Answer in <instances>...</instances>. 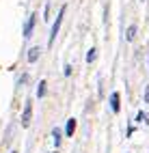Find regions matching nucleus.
Wrapping results in <instances>:
<instances>
[{"instance_id": "obj_11", "label": "nucleus", "mask_w": 149, "mask_h": 153, "mask_svg": "<svg viewBox=\"0 0 149 153\" xmlns=\"http://www.w3.org/2000/svg\"><path fill=\"white\" fill-rule=\"evenodd\" d=\"M26 80H28V74H22V76H19V80H17V88H22V86L26 84Z\"/></svg>"}, {"instance_id": "obj_14", "label": "nucleus", "mask_w": 149, "mask_h": 153, "mask_svg": "<svg viewBox=\"0 0 149 153\" xmlns=\"http://www.w3.org/2000/svg\"><path fill=\"white\" fill-rule=\"evenodd\" d=\"M52 153H58V151H52Z\"/></svg>"}, {"instance_id": "obj_13", "label": "nucleus", "mask_w": 149, "mask_h": 153, "mask_svg": "<svg viewBox=\"0 0 149 153\" xmlns=\"http://www.w3.org/2000/svg\"><path fill=\"white\" fill-rule=\"evenodd\" d=\"M145 104H149V84H147V88H145Z\"/></svg>"}, {"instance_id": "obj_4", "label": "nucleus", "mask_w": 149, "mask_h": 153, "mask_svg": "<svg viewBox=\"0 0 149 153\" xmlns=\"http://www.w3.org/2000/svg\"><path fill=\"white\" fill-rule=\"evenodd\" d=\"M108 101H110V110L119 114V110H121V97H119V93H117V91H115V93H110Z\"/></svg>"}, {"instance_id": "obj_6", "label": "nucleus", "mask_w": 149, "mask_h": 153, "mask_svg": "<svg viewBox=\"0 0 149 153\" xmlns=\"http://www.w3.org/2000/svg\"><path fill=\"white\" fill-rule=\"evenodd\" d=\"M74 131H76V119H69L65 127V136H74Z\"/></svg>"}, {"instance_id": "obj_2", "label": "nucleus", "mask_w": 149, "mask_h": 153, "mask_svg": "<svg viewBox=\"0 0 149 153\" xmlns=\"http://www.w3.org/2000/svg\"><path fill=\"white\" fill-rule=\"evenodd\" d=\"M31 119H33V101L28 99L26 106H24V112H22V127H28V125H31Z\"/></svg>"}, {"instance_id": "obj_15", "label": "nucleus", "mask_w": 149, "mask_h": 153, "mask_svg": "<svg viewBox=\"0 0 149 153\" xmlns=\"http://www.w3.org/2000/svg\"><path fill=\"white\" fill-rule=\"evenodd\" d=\"M13 153H17V151H13Z\"/></svg>"}, {"instance_id": "obj_8", "label": "nucleus", "mask_w": 149, "mask_h": 153, "mask_svg": "<svg viewBox=\"0 0 149 153\" xmlns=\"http://www.w3.org/2000/svg\"><path fill=\"white\" fill-rule=\"evenodd\" d=\"M134 37H136V26H127V33H125V39L127 41H134Z\"/></svg>"}, {"instance_id": "obj_12", "label": "nucleus", "mask_w": 149, "mask_h": 153, "mask_svg": "<svg viewBox=\"0 0 149 153\" xmlns=\"http://www.w3.org/2000/svg\"><path fill=\"white\" fill-rule=\"evenodd\" d=\"M145 117H147V114H145V112L141 110V112H138V114H136V119H134V121H145Z\"/></svg>"}, {"instance_id": "obj_10", "label": "nucleus", "mask_w": 149, "mask_h": 153, "mask_svg": "<svg viewBox=\"0 0 149 153\" xmlns=\"http://www.w3.org/2000/svg\"><path fill=\"white\" fill-rule=\"evenodd\" d=\"M95 56H97V50H95V48H91V50H89V54H86V63H93Z\"/></svg>"}, {"instance_id": "obj_3", "label": "nucleus", "mask_w": 149, "mask_h": 153, "mask_svg": "<svg viewBox=\"0 0 149 153\" xmlns=\"http://www.w3.org/2000/svg\"><path fill=\"white\" fill-rule=\"evenodd\" d=\"M35 22H37V15L31 13V17L26 19V24H24V39H28L33 35V30H35Z\"/></svg>"}, {"instance_id": "obj_7", "label": "nucleus", "mask_w": 149, "mask_h": 153, "mask_svg": "<svg viewBox=\"0 0 149 153\" xmlns=\"http://www.w3.org/2000/svg\"><path fill=\"white\" fill-rule=\"evenodd\" d=\"M52 136H54V138H52V140H54V145L58 147V145H61V142H63V136H61V129H58V127H54V129H52Z\"/></svg>"}, {"instance_id": "obj_9", "label": "nucleus", "mask_w": 149, "mask_h": 153, "mask_svg": "<svg viewBox=\"0 0 149 153\" xmlns=\"http://www.w3.org/2000/svg\"><path fill=\"white\" fill-rule=\"evenodd\" d=\"M45 80H41V82H39V86H37V97L41 99V97H45Z\"/></svg>"}, {"instance_id": "obj_5", "label": "nucleus", "mask_w": 149, "mask_h": 153, "mask_svg": "<svg viewBox=\"0 0 149 153\" xmlns=\"http://www.w3.org/2000/svg\"><path fill=\"white\" fill-rule=\"evenodd\" d=\"M39 56H41V48H31V50H28V63H37V60H39Z\"/></svg>"}, {"instance_id": "obj_1", "label": "nucleus", "mask_w": 149, "mask_h": 153, "mask_svg": "<svg viewBox=\"0 0 149 153\" xmlns=\"http://www.w3.org/2000/svg\"><path fill=\"white\" fill-rule=\"evenodd\" d=\"M63 17H65V7L58 9V15H56V19H54V24H52V33H50V39H48V43H50V45L54 43V39H56V35H58V30H61Z\"/></svg>"}]
</instances>
